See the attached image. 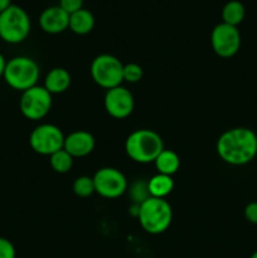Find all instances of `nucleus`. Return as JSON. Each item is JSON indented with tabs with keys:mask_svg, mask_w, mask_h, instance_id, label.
<instances>
[{
	"mask_svg": "<svg viewBox=\"0 0 257 258\" xmlns=\"http://www.w3.org/2000/svg\"><path fill=\"white\" fill-rule=\"evenodd\" d=\"M217 154L224 163L242 166L257 155V135L247 127H233L224 131L217 140Z\"/></svg>",
	"mask_w": 257,
	"mask_h": 258,
	"instance_id": "1",
	"label": "nucleus"
},
{
	"mask_svg": "<svg viewBox=\"0 0 257 258\" xmlns=\"http://www.w3.org/2000/svg\"><path fill=\"white\" fill-rule=\"evenodd\" d=\"M164 149L161 136L149 128L133 131L125 141L126 154L131 160L139 164L154 163Z\"/></svg>",
	"mask_w": 257,
	"mask_h": 258,
	"instance_id": "2",
	"label": "nucleus"
},
{
	"mask_svg": "<svg viewBox=\"0 0 257 258\" xmlns=\"http://www.w3.org/2000/svg\"><path fill=\"white\" fill-rule=\"evenodd\" d=\"M139 222L149 234L164 233L173 221V209L168 201L149 197L139 204Z\"/></svg>",
	"mask_w": 257,
	"mask_h": 258,
	"instance_id": "3",
	"label": "nucleus"
},
{
	"mask_svg": "<svg viewBox=\"0 0 257 258\" xmlns=\"http://www.w3.org/2000/svg\"><path fill=\"white\" fill-rule=\"evenodd\" d=\"M3 77L13 90L24 92L37 86L40 77L39 66L33 58L18 55L7 60Z\"/></svg>",
	"mask_w": 257,
	"mask_h": 258,
	"instance_id": "4",
	"label": "nucleus"
},
{
	"mask_svg": "<svg viewBox=\"0 0 257 258\" xmlns=\"http://www.w3.org/2000/svg\"><path fill=\"white\" fill-rule=\"evenodd\" d=\"M30 18L23 8L10 5L0 14V39L9 44L24 42L30 33Z\"/></svg>",
	"mask_w": 257,
	"mask_h": 258,
	"instance_id": "5",
	"label": "nucleus"
},
{
	"mask_svg": "<svg viewBox=\"0 0 257 258\" xmlns=\"http://www.w3.org/2000/svg\"><path fill=\"white\" fill-rule=\"evenodd\" d=\"M91 77L93 82L105 90L121 86L123 82V64L112 54H100L91 63Z\"/></svg>",
	"mask_w": 257,
	"mask_h": 258,
	"instance_id": "6",
	"label": "nucleus"
},
{
	"mask_svg": "<svg viewBox=\"0 0 257 258\" xmlns=\"http://www.w3.org/2000/svg\"><path fill=\"white\" fill-rule=\"evenodd\" d=\"M52 95L44 88V86H34L22 92L19 101V108L25 118L38 121L44 118L52 108Z\"/></svg>",
	"mask_w": 257,
	"mask_h": 258,
	"instance_id": "7",
	"label": "nucleus"
},
{
	"mask_svg": "<svg viewBox=\"0 0 257 258\" xmlns=\"http://www.w3.org/2000/svg\"><path fill=\"white\" fill-rule=\"evenodd\" d=\"M65 138L66 136L58 126L53 123H42L30 133L29 145L34 153L50 156L58 150H62Z\"/></svg>",
	"mask_w": 257,
	"mask_h": 258,
	"instance_id": "8",
	"label": "nucleus"
},
{
	"mask_svg": "<svg viewBox=\"0 0 257 258\" xmlns=\"http://www.w3.org/2000/svg\"><path fill=\"white\" fill-rule=\"evenodd\" d=\"M92 178L96 193L105 199H117L127 190V179L116 168L98 169Z\"/></svg>",
	"mask_w": 257,
	"mask_h": 258,
	"instance_id": "9",
	"label": "nucleus"
},
{
	"mask_svg": "<svg viewBox=\"0 0 257 258\" xmlns=\"http://www.w3.org/2000/svg\"><path fill=\"white\" fill-rule=\"evenodd\" d=\"M211 44L218 57L231 58L236 55L241 48V33L237 27L222 22L212 30Z\"/></svg>",
	"mask_w": 257,
	"mask_h": 258,
	"instance_id": "10",
	"label": "nucleus"
},
{
	"mask_svg": "<svg viewBox=\"0 0 257 258\" xmlns=\"http://www.w3.org/2000/svg\"><path fill=\"white\" fill-rule=\"evenodd\" d=\"M103 106L111 117L123 120L133 113L135 108V98L127 88L118 86L106 91Z\"/></svg>",
	"mask_w": 257,
	"mask_h": 258,
	"instance_id": "11",
	"label": "nucleus"
},
{
	"mask_svg": "<svg viewBox=\"0 0 257 258\" xmlns=\"http://www.w3.org/2000/svg\"><path fill=\"white\" fill-rule=\"evenodd\" d=\"M96 140L92 134L85 130H77L65 138L63 149L75 158H85L95 150Z\"/></svg>",
	"mask_w": 257,
	"mask_h": 258,
	"instance_id": "12",
	"label": "nucleus"
},
{
	"mask_svg": "<svg viewBox=\"0 0 257 258\" xmlns=\"http://www.w3.org/2000/svg\"><path fill=\"white\" fill-rule=\"evenodd\" d=\"M70 25V15L59 7H49L40 13L39 27L48 34H59L68 29Z\"/></svg>",
	"mask_w": 257,
	"mask_h": 258,
	"instance_id": "13",
	"label": "nucleus"
},
{
	"mask_svg": "<svg viewBox=\"0 0 257 258\" xmlns=\"http://www.w3.org/2000/svg\"><path fill=\"white\" fill-rule=\"evenodd\" d=\"M72 78L66 68L55 67L48 72L44 78V88L50 95H60L70 88Z\"/></svg>",
	"mask_w": 257,
	"mask_h": 258,
	"instance_id": "14",
	"label": "nucleus"
},
{
	"mask_svg": "<svg viewBox=\"0 0 257 258\" xmlns=\"http://www.w3.org/2000/svg\"><path fill=\"white\" fill-rule=\"evenodd\" d=\"M95 27V17L87 9H81L70 15L68 29L77 35H86Z\"/></svg>",
	"mask_w": 257,
	"mask_h": 258,
	"instance_id": "15",
	"label": "nucleus"
},
{
	"mask_svg": "<svg viewBox=\"0 0 257 258\" xmlns=\"http://www.w3.org/2000/svg\"><path fill=\"white\" fill-rule=\"evenodd\" d=\"M154 164L159 174L173 176L180 168V159L175 151L164 149L155 159Z\"/></svg>",
	"mask_w": 257,
	"mask_h": 258,
	"instance_id": "16",
	"label": "nucleus"
},
{
	"mask_svg": "<svg viewBox=\"0 0 257 258\" xmlns=\"http://www.w3.org/2000/svg\"><path fill=\"white\" fill-rule=\"evenodd\" d=\"M174 189V180L171 176L164 175V174H156L151 176L148 181L149 196L153 198L165 199Z\"/></svg>",
	"mask_w": 257,
	"mask_h": 258,
	"instance_id": "17",
	"label": "nucleus"
},
{
	"mask_svg": "<svg viewBox=\"0 0 257 258\" xmlns=\"http://www.w3.org/2000/svg\"><path fill=\"white\" fill-rule=\"evenodd\" d=\"M244 15H246V9L239 0H229L224 4L223 9H222L223 23L233 25V27H238L243 22Z\"/></svg>",
	"mask_w": 257,
	"mask_h": 258,
	"instance_id": "18",
	"label": "nucleus"
},
{
	"mask_svg": "<svg viewBox=\"0 0 257 258\" xmlns=\"http://www.w3.org/2000/svg\"><path fill=\"white\" fill-rule=\"evenodd\" d=\"M50 168L58 174H66L72 169L73 166V158L65 150H58L57 153L52 154L49 156Z\"/></svg>",
	"mask_w": 257,
	"mask_h": 258,
	"instance_id": "19",
	"label": "nucleus"
},
{
	"mask_svg": "<svg viewBox=\"0 0 257 258\" xmlns=\"http://www.w3.org/2000/svg\"><path fill=\"white\" fill-rule=\"evenodd\" d=\"M72 190L73 193L77 197H80V198H88V197L92 196L93 193H96L93 178L87 175L78 176V178L73 181Z\"/></svg>",
	"mask_w": 257,
	"mask_h": 258,
	"instance_id": "20",
	"label": "nucleus"
},
{
	"mask_svg": "<svg viewBox=\"0 0 257 258\" xmlns=\"http://www.w3.org/2000/svg\"><path fill=\"white\" fill-rule=\"evenodd\" d=\"M144 71L138 63L123 64V81L128 83H138L143 80Z\"/></svg>",
	"mask_w": 257,
	"mask_h": 258,
	"instance_id": "21",
	"label": "nucleus"
},
{
	"mask_svg": "<svg viewBox=\"0 0 257 258\" xmlns=\"http://www.w3.org/2000/svg\"><path fill=\"white\" fill-rule=\"evenodd\" d=\"M17 251L15 247L9 239L0 237V258H15Z\"/></svg>",
	"mask_w": 257,
	"mask_h": 258,
	"instance_id": "22",
	"label": "nucleus"
},
{
	"mask_svg": "<svg viewBox=\"0 0 257 258\" xmlns=\"http://www.w3.org/2000/svg\"><path fill=\"white\" fill-rule=\"evenodd\" d=\"M59 7L67 13L68 15L78 12L83 8V0H59Z\"/></svg>",
	"mask_w": 257,
	"mask_h": 258,
	"instance_id": "23",
	"label": "nucleus"
},
{
	"mask_svg": "<svg viewBox=\"0 0 257 258\" xmlns=\"http://www.w3.org/2000/svg\"><path fill=\"white\" fill-rule=\"evenodd\" d=\"M244 218L251 224H257V202H251L244 208Z\"/></svg>",
	"mask_w": 257,
	"mask_h": 258,
	"instance_id": "24",
	"label": "nucleus"
},
{
	"mask_svg": "<svg viewBox=\"0 0 257 258\" xmlns=\"http://www.w3.org/2000/svg\"><path fill=\"white\" fill-rule=\"evenodd\" d=\"M12 4V0H0V14L8 9Z\"/></svg>",
	"mask_w": 257,
	"mask_h": 258,
	"instance_id": "25",
	"label": "nucleus"
},
{
	"mask_svg": "<svg viewBox=\"0 0 257 258\" xmlns=\"http://www.w3.org/2000/svg\"><path fill=\"white\" fill-rule=\"evenodd\" d=\"M5 66H7V59H5L4 55H3L2 53H0V78H2L3 75H4Z\"/></svg>",
	"mask_w": 257,
	"mask_h": 258,
	"instance_id": "26",
	"label": "nucleus"
},
{
	"mask_svg": "<svg viewBox=\"0 0 257 258\" xmlns=\"http://www.w3.org/2000/svg\"><path fill=\"white\" fill-rule=\"evenodd\" d=\"M249 258H257V251L253 252V253L251 254V257H249Z\"/></svg>",
	"mask_w": 257,
	"mask_h": 258,
	"instance_id": "27",
	"label": "nucleus"
}]
</instances>
